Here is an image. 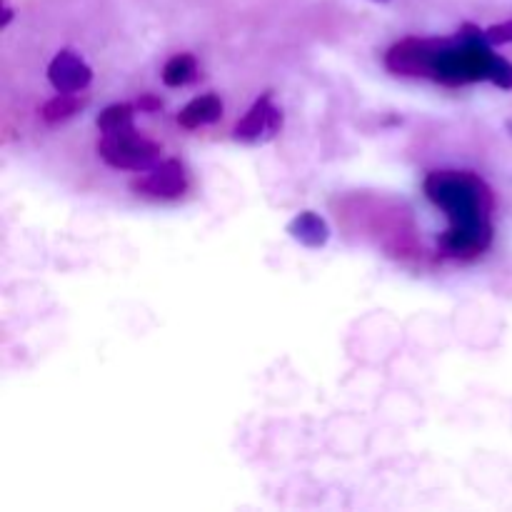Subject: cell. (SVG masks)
Wrapping results in <instances>:
<instances>
[{
    "instance_id": "1",
    "label": "cell",
    "mask_w": 512,
    "mask_h": 512,
    "mask_svg": "<svg viewBox=\"0 0 512 512\" xmlns=\"http://www.w3.org/2000/svg\"><path fill=\"white\" fill-rule=\"evenodd\" d=\"M435 208L450 218L448 233L440 238V253L455 260H475L493 243V190L470 170H433L423 183Z\"/></svg>"
},
{
    "instance_id": "2",
    "label": "cell",
    "mask_w": 512,
    "mask_h": 512,
    "mask_svg": "<svg viewBox=\"0 0 512 512\" xmlns=\"http://www.w3.org/2000/svg\"><path fill=\"white\" fill-rule=\"evenodd\" d=\"M98 155L115 170H150L155 163H158L160 148L155 140L145 138L138 130L128 128L120 130V133H105L100 135L98 140Z\"/></svg>"
},
{
    "instance_id": "3",
    "label": "cell",
    "mask_w": 512,
    "mask_h": 512,
    "mask_svg": "<svg viewBox=\"0 0 512 512\" xmlns=\"http://www.w3.org/2000/svg\"><path fill=\"white\" fill-rule=\"evenodd\" d=\"M130 190L138 195H145V198L175 200L188 190V173H185L180 160L168 158L160 165H153L150 173L135 178L130 183Z\"/></svg>"
},
{
    "instance_id": "4",
    "label": "cell",
    "mask_w": 512,
    "mask_h": 512,
    "mask_svg": "<svg viewBox=\"0 0 512 512\" xmlns=\"http://www.w3.org/2000/svg\"><path fill=\"white\" fill-rule=\"evenodd\" d=\"M445 40L405 38L395 43L385 55V65L395 75H430V63Z\"/></svg>"
},
{
    "instance_id": "5",
    "label": "cell",
    "mask_w": 512,
    "mask_h": 512,
    "mask_svg": "<svg viewBox=\"0 0 512 512\" xmlns=\"http://www.w3.org/2000/svg\"><path fill=\"white\" fill-rule=\"evenodd\" d=\"M270 90L260 95L253 103V108L245 113L243 120L235 125V140L243 143H258V140H270L280 133L283 128V110L270 105Z\"/></svg>"
},
{
    "instance_id": "6",
    "label": "cell",
    "mask_w": 512,
    "mask_h": 512,
    "mask_svg": "<svg viewBox=\"0 0 512 512\" xmlns=\"http://www.w3.org/2000/svg\"><path fill=\"white\" fill-rule=\"evenodd\" d=\"M48 80L55 93H83L93 80V70L75 50L65 48L50 60Z\"/></svg>"
},
{
    "instance_id": "7",
    "label": "cell",
    "mask_w": 512,
    "mask_h": 512,
    "mask_svg": "<svg viewBox=\"0 0 512 512\" xmlns=\"http://www.w3.org/2000/svg\"><path fill=\"white\" fill-rule=\"evenodd\" d=\"M220 118H223V100L215 93H208L200 95V98H193L183 110H180L178 125L185 130H198Z\"/></svg>"
},
{
    "instance_id": "8",
    "label": "cell",
    "mask_w": 512,
    "mask_h": 512,
    "mask_svg": "<svg viewBox=\"0 0 512 512\" xmlns=\"http://www.w3.org/2000/svg\"><path fill=\"white\" fill-rule=\"evenodd\" d=\"M288 233L293 235L300 245L313 250L323 248V245L330 240L328 223H325L318 213H313V210H305V213L295 215L288 225Z\"/></svg>"
},
{
    "instance_id": "9",
    "label": "cell",
    "mask_w": 512,
    "mask_h": 512,
    "mask_svg": "<svg viewBox=\"0 0 512 512\" xmlns=\"http://www.w3.org/2000/svg\"><path fill=\"white\" fill-rule=\"evenodd\" d=\"M88 105V95L80 93H58L55 98H50L48 103L43 105L40 115H43L45 123H63V120L73 118L75 113Z\"/></svg>"
},
{
    "instance_id": "10",
    "label": "cell",
    "mask_w": 512,
    "mask_h": 512,
    "mask_svg": "<svg viewBox=\"0 0 512 512\" xmlns=\"http://www.w3.org/2000/svg\"><path fill=\"white\" fill-rule=\"evenodd\" d=\"M195 73H198V60H195V55L178 53L165 63L163 83L168 88H183V85H188L195 78Z\"/></svg>"
},
{
    "instance_id": "11",
    "label": "cell",
    "mask_w": 512,
    "mask_h": 512,
    "mask_svg": "<svg viewBox=\"0 0 512 512\" xmlns=\"http://www.w3.org/2000/svg\"><path fill=\"white\" fill-rule=\"evenodd\" d=\"M133 115H135L133 105L115 103V105H108V108L98 115L95 125H98V130L103 135L105 133H120V130L133 128Z\"/></svg>"
},
{
    "instance_id": "12",
    "label": "cell",
    "mask_w": 512,
    "mask_h": 512,
    "mask_svg": "<svg viewBox=\"0 0 512 512\" xmlns=\"http://www.w3.org/2000/svg\"><path fill=\"white\" fill-rule=\"evenodd\" d=\"M490 83H495L498 88H503V90H512V63L508 58H503V55H498V60H495Z\"/></svg>"
},
{
    "instance_id": "13",
    "label": "cell",
    "mask_w": 512,
    "mask_h": 512,
    "mask_svg": "<svg viewBox=\"0 0 512 512\" xmlns=\"http://www.w3.org/2000/svg\"><path fill=\"white\" fill-rule=\"evenodd\" d=\"M485 38H488L490 45L512 43V20H508V23H500V25H493V28H488V30H485Z\"/></svg>"
},
{
    "instance_id": "14",
    "label": "cell",
    "mask_w": 512,
    "mask_h": 512,
    "mask_svg": "<svg viewBox=\"0 0 512 512\" xmlns=\"http://www.w3.org/2000/svg\"><path fill=\"white\" fill-rule=\"evenodd\" d=\"M138 108L145 110V113H155V110L163 108V100L155 98V95H150V93H145L143 98L138 100Z\"/></svg>"
}]
</instances>
